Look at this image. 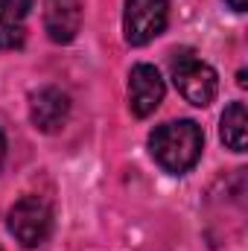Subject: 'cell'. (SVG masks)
Masks as SVG:
<instances>
[{
	"mask_svg": "<svg viewBox=\"0 0 248 251\" xmlns=\"http://www.w3.org/2000/svg\"><path fill=\"white\" fill-rule=\"evenodd\" d=\"M70 117V97L64 94L62 88H38L29 97V120L38 131L44 134H56L59 128H64Z\"/></svg>",
	"mask_w": 248,
	"mask_h": 251,
	"instance_id": "obj_6",
	"label": "cell"
},
{
	"mask_svg": "<svg viewBox=\"0 0 248 251\" xmlns=\"http://www.w3.org/2000/svg\"><path fill=\"white\" fill-rule=\"evenodd\" d=\"M170 3L167 0H125L123 32L131 47H143L167 29Z\"/></svg>",
	"mask_w": 248,
	"mask_h": 251,
	"instance_id": "obj_4",
	"label": "cell"
},
{
	"mask_svg": "<svg viewBox=\"0 0 248 251\" xmlns=\"http://www.w3.org/2000/svg\"><path fill=\"white\" fill-rule=\"evenodd\" d=\"M234 12H246V6H248V0H225Z\"/></svg>",
	"mask_w": 248,
	"mask_h": 251,
	"instance_id": "obj_11",
	"label": "cell"
},
{
	"mask_svg": "<svg viewBox=\"0 0 248 251\" xmlns=\"http://www.w3.org/2000/svg\"><path fill=\"white\" fill-rule=\"evenodd\" d=\"M24 26L21 24H9V21H0V50H18L24 47Z\"/></svg>",
	"mask_w": 248,
	"mask_h": 251,
	"instance_id": "obj_10",
	"label": "cell"
},
{
	"mask_svg": "<svg viewBox=\"0 0 248 251\" xmlns=\"http://www.w3.org/2000/svg\"><path fill=\"white\" fill-rule=\"evenodd\" d=\"M3 155H6V137H3V128H0V164H3Z\"/></svg>",
	"mask_w": 248,
	"mask_h": 251,
	"instance_id": "obj_12",
	"label": "cell"
},
{
	"mask_svg": "<svg viewBox=\"0 0 248 251\" xmlns=\"http://www.w3.org/2000/svg\"><path fill=\"white\" fill-rule=\"evenodd\" d=\"M35 0H0V21H9V24H21L29 9H32Z\"/></svg>",
	"mask_w": 248,
	"mask_h": 251,
	"instance_id": "obj_9",
	"label": "cell"
},
{
	"mask_svg": "<svg viewBox=\"0 0 248 251\" xmlns=\"http://www.w3.org/2000/svg\"><path fill=\"white\" fill-rule=\"evenodd\" d=\"M204 149V131L193 120H170L149 134L152 158L173 176H181L196 167Z\"/></svg>",
	"mask_w": 248,
	"mask_h": 251,
	"instance_id": "obj_1",
	"label": "cell"
},
{
	"mask_svg": "<svg viewBox=\"0 0 248 251\" xmlns=\"http://www.w3.org/2000/svg\"><path fill=\"white\" fill-rule=\"evenodd\" d=\"M164 79L155 64H134L128 73V108L134 117H149L164 102Z\"/></svg>",
	"mask_w": 248,
	"mask_h": 251,
	"instance_id": "obj_5",
	"label": "cell"
},
{
	"mask_svg": "<svg viewBox=\"0 0 248 251\" xmlns=\"http://www.w3.org/2000/svg\"><path fill=\"white\" fill-rule=\"evenodd\" d=\"M44 29L50 35V41L70 44L82 29V3L79 0H47Z\"/></svg>",
	"mask_w": 248,
	"mask_h": 251,
	"instance_id": "obj_7",
	"label": "cell"
},
{
	"mask_svg": "<svg viewBox=\"0 0 248 251\" xmlns=\"http://www.w3.org/2000/svg\"><path fill=\"white\" fill-rule=\"evenodd\" d=\"M170 73H173V82H175L178 94L184 97L190 105H196V108H207L216 100V94H219V76H216V70L207 62H201L187 47L173 53Z\"/></svg>",
	"mask_w": 248,
	"mask_h": 251,
	"instance_id": "obj_2",
	"label": "cell"
},
{
	"mask_svg": "<svg viewBox=\"0 0 248 251\" xmlns=\"http://www.w3.org/2000/svg\"><path fill=\"white\" fill-rule=\"evenodd\" d=\"M53 231V207L41 196H24L9 210V234L24 249H38Z\"/></svg>",
	"mask_w": 248,
	"mask_h": 251,
	"instance_id": "obj_3",
	"label": "cell"
},
{
	"mask_svg": "<svg viewBox=\"0 0 248 251\" xmlns=\"http://www.w3.org/2000/svg\"><path fill=\"white\" fill-rule=\"evenodd\" d=\"M222 143L234 152H246V143H248V114H246V105L243 102H231L222 114Z\"/></svg>",
	"mask_w": 248,
	"mask_h": 251,
	"instance_id": "obj_8",
	"label": "cell"
}]
</instances>
